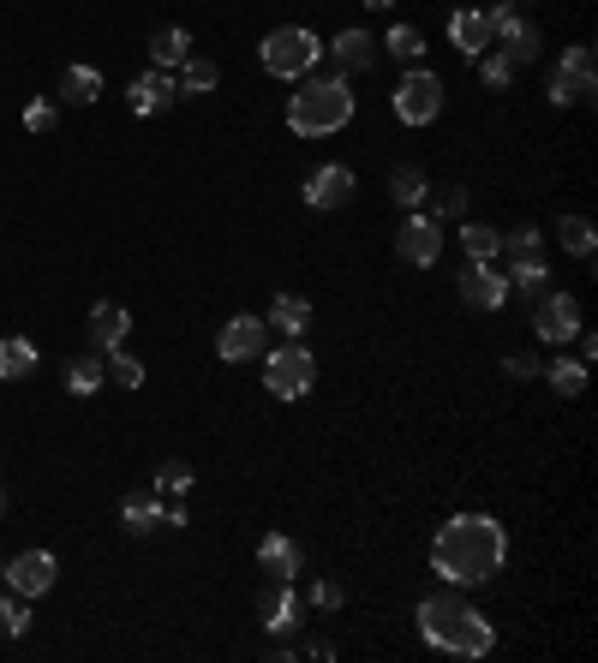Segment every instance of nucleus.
<instances>
[{"label": "nucleus", "mask_w": 598, "mask_h": 663, "mask_svg": "<svg viewBox=\"0 0 598 663\" xmlns=\"http://www.w3.org/2000/svg\"><path fill=\"white\" fill-rule=\"evenodd\" d=\"M312 603H317V610H342L347 592H342L335 580H317V586H312Z\"/></svg>", "instance_id": "nucleus-40"}, {"label": "nucleus", "mask_w": 598, "mask_h": 663, "mask_svg": "<svg viewBox=\"0 0 598 663\" xmlns=\"http://www.w3.org/2000/svg\"><path fill=\"white\" fill-rule=\"evenodd\" d=\"M598 96V78H592V49L587 42H575V49H563V66L550 72V102L557 108H580V102Z\"/></svg>", "instance_id": "nucleus-7"}, {"label": "nucleus", "mask_w": 598, "mask_h": 663, "mask_svg": "<svg viewBox=\"0 0 598 663\" xmlns=\"http://www.w3.org/2000/svg\"><path fill=\"white\" fill-rule=\"evenodd\" d=\"M503 562H508V533L491 514H455L431 538V568L449 586H485L503 573Z\"/></svg>", "instance_id": "nucleus-1"}, {"label": "nucleus", "mask_w": 598, "mask_h": 663, "mask_svg": "<svg viewBox=\"0 0 598 663\" xmlns=\"http://www.w3.org/2000/svg\"><path fill=\"white\" fill-rule=\"evenodd\" d=\"M503 371H508V377H538L545 365H538L533 352H508V359H503Z\"/></svg>", "instance_id": "nucleus-41"}, {"label": "nucleus", "mask_w": 598, "mask_h": 663, "mask_svg": "<svg viewBox=\"0 0 598 663\" xmlns=\"http://www.w3.org/2000/svg\"><path fill=\"white\" fill-rule=\"evenodd\" d=\"M258 615H264L270 633H294L300 628V598H294V580H275L264 603H258Z\"/></svg>", "instance_id": "nucleus-17"}, {"label": "nucleus", "mask_w": 598, "mask_h": 663, "mask_svg": "<svg viewBox=\"0 0 598 663\" xmlns=\"http://www.w3.org/2000/svg\"><path fill=\"white\" fill-rule=\"evenodd\" d=\"M347 120H354V91H347L342 72H335V78H312V72H305V84L287 96V126H294L300 138H329V131H342Z\"/></svg>", "instance_id": "nucleus-3"}, {"label": "nucleus", "mask_w": 598, "mask_h": 663, "mask_svg": "<svg viewBox=\"0 0 598 663\" xmlns=\"http://www.w3.org/2000/svg\"><path fill=\"white\" fill-rule=\"evenodd\" d=\"M396 114L407 126H431L437 114H443V78H437L431 66H407V78L396 91Z\"/></svg>", "instance_id": "nucleus-6"}, {"label": "nucleus", "mask_w": 598, "mask_h": 663, "mask_svg": "<svg viewBox=\"0 0 598 663\" xmlns=\"http://www.w3.org/2000/svg\"><path fill=\"white\" fill-rule=\"evenodd\" d=\"M312 382H317V352L305 341L264 347V389L275 394V401H300Z\"/></svg>", "instance_id": "nucleus-4"}, {"label": "nucleus", "mask_w": 598, "mask_h": 663, "mask_svg": "<svg viewBox=\"0 0 598 663\" xmlns=\"http://www.w3.org/2000/svg\"><path fill=\"white\" fill-rule=\"evenodd\" d=\"M575 347H580V365H592V359H598V335H587V323H580Z\"/></svg>", "instance_id": "nucleus-43"}, {"label": "nucleus", "mask_w": 598, "mask_h": 663, "mask_svg": "<svg viewBox=\"0 0 598 663\" xmlns=\"http://www.w3.org/2000/svg\"><path fill=\"white\" fill-rule=\"evenodd\" d=\"M479 78H485L491 91H503V84L515 78V66H508V54H479Z\"/></svg>", "instance_id": "nucleus-38"}, {"label": "nucleus", "mask_w": 598, "mask_h": 663, "mask_svg": "<svg viewBox=\"0 0 598 663\" xmlns=\"http://www.w3.org/2000/svg\"><path fill=\"white\" fill-rule=\"evenodd\" d=\"M419 633H426L437 652H449V657H485L491 645H497L491 622L473 610V603H461L455 592L419 598Z\"/></svg>", "instance_id": "nucleus-2"}, {"label": "nucleus", "mask_w": 598, "mask_h": 663, "mask_svg": "<svg viewBox=\"0 0 598 663\" xmlns=\"http://www.w3.org/2000/svg\"><path fill=\"white\" fill-rule=\"evenodd\" d=\"M396 257L413 263V270H431V263L443 257V228H437V215L407 210V221L396 228Z\"/></svg>", "instance_id": "nucleus-9"}, {"label": "nucleus", "mask_w": 598, "mask_h": 663, "mask_svg": "<svg viewBox=\"0 0 598 663\" xmlns=\"http://www.w3.org/2000/svg\"><path fill=\"white\" fill-rule=\"evenodd\" d=\"M545 382L557 394H580V389H587V365H580V359H550L545 365Z\"/></svg>", "instance_id": "nucleus-33"}, {"label": "nucleus", "mask_w": 598, "mask_h": 663, "mask_svg": "<svg viewBox=\"0 0 598 663\" xmlns=\"http://www.w3.org/2000/svg\"><path fill=\"white\" fill-rule=\"evenodd\" d=\"M0 628H7V633H24V628H31V598H19V592L0 598Z\"/></svg>", "instance_id": "nucleus-36"}, {"label": "nucleus", "mask_w": 598, "mask_h": 663, "mask_svg": "<svg viewBox=\"0 0 598 663\" xmlns=\"http://www.w3.org/2000/svg\"><path fill=\"white\" fill-rule=\"evenodd\" d=\"M347 198H354V168H342V161H329V168H317L305 180V203L312 210H342Z\"/></svg>", "instance_id": "nucleus-14"}, {"label": "nucleus", "mask_w": 598, "mask_h": 663, "mask_svg": "<svg viewBox=\"0 0 598 663\" xmlns=\"http://www.w3.org/2000/svg\"><path fill=\"white\" fill-rule=\"evenodd\" d=\"M359 7H371V12H389V7H396V0H359Z\"/></svg>", "instance_id": "nucleus-44"}, {"label": "nucleus", "mask_w": 598, "mask_h": 663, "mask_svg": "<svg viewBox=\"0 0 598 663\" xmlns=\"http://www.w3.org/2000/svg\"><path fill=\"white\" fill-rule=\"evenodd\" d=\"M550 282V270H545V257H515V270H508V293H545Z\"/></svg>", "instance_id": "nucleus-32"}, {"label": "nucleus", "mask_w": 598, "mask_h": 663, "mask_svg": "<svg viewBox=\"0 0 598 663\" xmlns=\"http://www.w3.org/2000/svg\"><path fill=\"white\" fill-rule=\"evenodd\" d=\"M102 382H108V365H102V352H78V359L66 365V394H96Z\"/></svg>", "instance_id": "nucleus-24"}, {"label": "nucleus", "mask_w": 598, "mask_h": 663, "mask_svg": "<svg viewBox=\"0 0 598 663\" xmlns=\"http://www.w3.org/2000/svg\"><path fill=\"white\" fill-rule=\"evenodd\" d=\"M389 198H396L401 210H426V198H431V180H426V168H413V161H401V168L389 173Z\"/></svg>", "instance_id": "nucleus-20"}, {"label": "nucleus", "mask_w": 598, "mask_h": 663, "mask_svg": "<svg viewBox=\"0 0 598 663\" xmlns=\"http://www.w3.org/2000/svg\"><path fill=\"white\" fill-rule=\"evenodd\" d=\"M449 42L466 54V61H479V54H491V24H485V12H473V7H461L455 19H449Z\"/></svg>", "instance_id": "nucleus-18"}, {"label": "nucleus", "mask_w": 598, "mask_h": 663, "mask_svg": "<svg viewBox=\"0 0 598 663\" xmlns=\"http://www.w3.org/2000/svg\"><path fill=\"white\" fill-rule=\"evenodd\" d=\"M258 562H264V573H275V580H294L305 568V550L287 533H270V538H258Z\"/></svg>", "instance_id": "nucleus-16"}, {"label": "nucleus", "mask_w": 598, "mask_h": 663, "mask_svg": "<svg viewBox=\"0 0 598 663\" xmlns=\"http://www.w3.org/2000/svg\"><path fill=\"white\" fill-rule=\"evenodd\" d=\"M31 371H36V347L24 335H7L0 341V382H24Z\"/></svg>", "instance_id": "nucleus-25"}, {"label": "nucleus", "mask_w": 598, "mask_h": 663, "mask_svg": "<svg viewBox=\"0 0 598 663\" xmlns=\"http://www.w3.org/2000/svg\"><path fill=\"white\" fill-rule=\"evenodd\" d=\"M0 573H7V562H0Z\"/></svg>", "instance_id": "nucleus-46"}, {"label": "nucleus", "mask_w": 598, "mask_h": 663, "mask_svg": "<svg viewBox=\"0 0 598 663\" xmlns=\"http://www.w3.org/2000/svg\"><path fill=\"white\" fill-rule=\"evenodd\" d=\"M317 54H324V42L305 31V24H282V31H270V36H264L258 61H264L270 78H305V72L317 66Z\"/></svg>", "instance_id": "nucleus-5"}, {"label": "nucleus", "mask_w": 598, "mask_h": 663, "mask_svg": "<svg viewBox=\"0 0 598 663\" xmlns=\"http://www.w3.org/2000/svg\"><path fill=\"white\" fill-rule=\"evenodd\" d=\"M24 126H31V131H54V126H61V102L36 96L31 108H24Z\"/></svg>", "instance_id": "nucleus-37"}, {"label": "nucleus", "mask_w": 598, "mask_h": 663, "mask_svg": "<svg viewBox=\"0 0 598 663\" xmlns=\"http://www.w3.org/2000/svg\"><path fill=\"white\" fill-rule=\"evenodd\" d=\"M126 335H133V312H126V305H114V299H102L96 312H91V347L108 352V347H120Z\"/></svg>", "instance_id": "nucleus-15"}, {"label": "nucleus", "mask_w": 598, "mask_h": 663, "mask_svg": "<svg viewBox=\"0 0 598 663\" xmlns=\"http://www.w3.org/2000/svg\"><path fill=\"white\" fill-rule=\"evenodd\" d=\"M384 49L396 54L401 66H426V31H419V24H396V31L384 36Z\"/></svg>", "instance_id": "nucleus-29"}, {"label": "nucleus", "mask_w": 598, "mask_h": 663, "mask_svg": "<svg viewBox=\"0 0 598 663\" xmlns=\"http://www.w3.org/2000/svg\"><path fill=\"white\" fill-rule=\"evenodd\" d=\"M270 347V323L264 317H252V312H240V317H228L222 323V335H216V352H222L228 365H245V359H258V352Z\"/></svg>", "instance_id": "nucleus-10"}, {"label": "nucleus", "mask_w": 598, "mask_h": 663, "mask_svg": "<svg viewBox=\"0 0 598 663\" xmlns=\"http://www.w3.org/2000/svg\"><path fill=\"white\" fill-rule=\"evenodd\" d=\"M264 323L275 335H305V329H312V299H305V293H275V305H270Z\"/></svg>", "instance_id": "nucleus-19"}, {"label": "nucleus", "mask_w": 598, "mask_h": 663, "mask_svg": "<svg viewBox=\"0 0 598 663\" xmlns=\"http://www.w3.org/2000/svg\"><path fill=\"white\" fill-rule=\"evenodd\" d=\"M162 503L168 496H126V508H120V520H126V533H156L162 526Z\"/></svg>", "instance_id": "nucleus-28"}, {"label": "nucleus", "mask_w": 598, "mask_h": 663, "mask_svg": "<svg viewBox=\"0 0 598 663\" xmlns=\"http://www.w3.org/2000/svg\"><path fill=\"white\" fill-rule=\"evenodd\" d=\"M133 114H144V120H156V114H168L174 102H180V84H174V72H144V78H133Z\"/></svg>", "instance_id": "nucleus-13"}, {"label": "nucleus", "mask_w": 598, "mask_h": 663, "mask_svg": "<svg viewBox=\"0 0 598 663\" xmlns=\"http://www.w3.org/2000/svg\"><path fill=\"white\" fill-rule=\"evenodd\" d=\"M437 215H466V186L443 191V203H437Z\"/></svg>", "instance_id": "nucleus-42"}, {"label": "nucleus", "mask_w": 598, "mask_h": 663, "mask_svg": "<svg viewBox=\"0 0 598 663\" xmlns=\"http://www.w3.org/2000/svg\"><path fill=\"white\" fill-rule=\"evenodd\" d=\"M186 54H192V31H180V24H162V31L150 36V61L162 66V72H174Z\"/></svg>", "instance_id": "nucleus-23"}, {"label": "nucleus", "mask_w": 598, "mask_h": 663, "mask_svg": "<svg viewBox=\"0 0 598 663\" xmlns=\"http://www.w3.org/2000/svg\"><path fill=\"white\" fill-rule=\"evenodd\" d=\"M0 580H7L19 598H42V592H54V580H61V562H54L49 550H24V556H12V562H7Z\"/></svg>", "instance_id": "nucleus-11"}, {"label": "nucleus", "mask_w": 598, "mask_h": 663, "mask_svg": "<svg viewBox=\"0 0 598 663\" xmlns=\"http://www.w3.org/2000/svg\"><path fill=\"white\" fill-rule=\"evenodd\" d=\"M192 491V466L186 461H162L156 466V496H186Z\"/></svg>", "instance_id": "nucleus-35"}, {"label": "nucleus", "mask_w": 598, "mask_h": 663, "mask_svg": "<svg viewBox=\"0 0 598 663\" xmlns=\"http://www.w3.org/2000/svg\"><path fill=\"white\" fill-rule=\"evenodd\" d=\"M455 287H461V299L473 305V312H503L508 305V275L497 270V263H466Z\"/></svg>", "instance_id": "nucleus-12"}, {"label": "nucleus", "mask_w": 598, "mask_h": 663, "mask_svg": "<svg viewBox=\"0 0 598 663\" xmlns=\"http://www.w3.org/2000/svg\"><path fill=\"white\" fill-rule=\"evenodd\" d=\"M533 335L538 341H550V347H568L580 335V299L575 293H538L533 299Z\"/></svg>", "instance_id": "nucleus-8"}, {"label": "nucleus", "mask_w": 598, "mask_h": 663, "mask_svg": "<svg viewBox=\"0 0 598 663\" xmlns=\"http://www.w3.org/2000/svg\"><path fill=\"white\" fill-rule=\"evenodd\" d=\"M497 54H508V66H515V72H521V66H533V61H538V31H533L527 19H521L515 31L503 36V49H497Z\"/></svg>", "instance_id": "nucleus-31"}, {"label": "nucleus", "mask_w": 598, "mask_h": 663, "mask_svg": "<svg viewBox=\"0 0 598 663\" xmlns=\"http://www.w3.org/2000/svg\"><path fill=\"white\" fill-rule=\"evenodd\" d=\"M329 54H335V66H342V72H371V61H377V42H371V31H342Z\"/></svg>", "instance_id": "nucleus-21"}, {"label": "nucleus", "mask_w": 598, "mask_h": 663, "mask_svg": "<svg viewBox=\"0 0 598 663\" xmlns=\"http://www.w3.org/2000/svg\"><path fill=\"white\" fill-rule=\"evenodd\" d=\"M461 245H466V263H491L503 252V233L491 228V221H466L461 228Z\"/></svg>", "instance_id": "nucleus-27"}, {"label": "nucleus", "mask_w": 598, "mask_h": 663, "mask_svg": "<svg viewBox=\"0 0 598 663\" xmlns=\"http://www.w3.org/2000/svg\"><path fill=\"white\" fill-rule=\"evenodd\" d=\"M216 61H203V54H186L180 66H174V84H180V96H210L216 91Z\"/></svg>", "instance_id": "nucleus-22"}, {"label": "nucleus", "mask_w": 598, "mask_h": 663, "mask_svg": "<svg viewBox=\"0 0 598 663\" xmlns=\"http://www.w3.org/2000/svg\"><path fill=\"white\" fill-rule=\"evenodd\" d=\"M102 365H108V377L120 382V389H144V365L133 359V352H120V347H108L102 352Z\"/></svg>", "instance_id": "nucleus-34"}, {"label": "nucleus", "mask_w": 598, "mask_h": 663, "mask_svg": "<svg viewBox=\"0 0 598 663\" xmlns=\"http://www.w3.org/2000/svg\"><path fill=\"white\" fill-rule=\"evenodd\" d=\"M96 96H102V72L96 66H66L61 72V102H72V108H91Z\"/></svg>", "instance_id": "nucleus-26"}, {"label": "nucleus", "mask_w": 598, "mask_h": 663, "mask_svg": "<svg viewBox=\"0 0 598 663\" xmlns=\"http://www.w3.org/2000/svg\"><path fill=\"white\" fill-rule=\"evenodd\" d=\"M0 514H7V491H0Z\"/></svg>", "instance_id": "nucleus-45"}, {"label": "nucleus", "mask_w": 598, "mask_h": 663, "mask_svg": "<svg viewBox=\"0 0 598 663\" xmlns=\"http://www.w3.org/2000/svg\"><path fill=\"white\" fill-rule=\"evenodd\" d=\"M508 245V257H545V233L538 228H521L515 240H503Z\"/></svg>", "instance_id": "nucleus-39"}, {"label": "nucleus", "mask_w": 598, "mask_h": 663, "mask_svg": "<svg viewBox=\"0 0 598 663\" xmlns=\"http://www.w3.org/2000/svg\"><path fill=\"white\" fill-rule=\"evenodd\" d=\"M557 240H563V252H568V257H592L598 233H592V221H587V215H563V221H557Z\"/></svg>", "instance_id": "nucleus-30"}]
</instances>
